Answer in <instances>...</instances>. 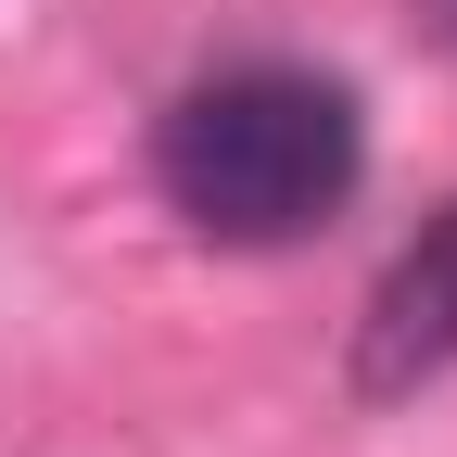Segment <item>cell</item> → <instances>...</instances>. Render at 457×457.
<instances>
[{
  "label": "cell",
  "mask_w": 457,
  "mask_h": 457,
  "mask_svg": "<svg viewBox=\"0 0 457 457\" xmlns=\"http://www.w3.org/2000/svg\"><path fill=\"white\" fill-rule=\"evenodd\" d=\"M356 179H369L356 89L318 64H216L153 114V191L179 204L191 242H228V254H279L330 228Z\"/></svg>",
  "instance_id": "obj_1"
},
{
  "label": "cell",
  "mask_w": 457,
  "mask_h": 457,
  "mask_svg": "<svg viewBox=\"0 0 457 457\" xmlns=\"http://www.w3.org/2000/svg\"><path fill=\"white\" fill-rule=\"evenodd\" d=\"M457 369V204L381 267V293L356 318V394H420Z\"/></svg>",
  "instance_id": "obj_2"
}]
</instances>
